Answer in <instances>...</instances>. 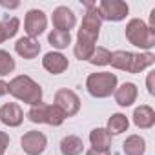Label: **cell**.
I'll return each mask as SVG.
<instances>
[{
    "instance_id": "6da1fadb",
    "label": "cell",
    "mask_w": 155,
    "mask_h": 155,
    "mask_svg": "<svg viewBox=\"0 0 155 155\" xmlns=\"http://www.w3.org/2000/svg\"><path fill=\"white\" fill-rule=\"evenodd\" d=\"M8 93H11L17 101L26 102L29 106H37L42 102V88L28 75H18L8 84Z\"/></svg>"
},
{
    "instance_id": "7a4b0ae2",
    "label": "cell",
    "mask_w": 155,
    "mask_h": 155,
    "mask_svg": "<svg viewBox=\"0 0 155 155\" xmlns=\"http://www.w3.org/2000/svg\"><path fill=\"white\" fill-rule=\"evenodd\" d=\"M126 38L131 46L150 51L155 46V31L140 18H131L126 24Z\"/></svg>"
},
{
    "instance_id": "3957f363",
    "label": "cell",
    "mask_w": 155,
    "mask_h": 155,
    "mask_svg": "<svg viewBox=\"0 0 155 155\" xmlns=\"http://www.w3.org/2000/svg\"><path fill=\"white\" fill-rule=\"evenodd\" d=\"M117 75L111 71H99V73H91L86 79V90L91 97L95 99H106L110 97L115 88H117Z\"/></svg>"
},
{
    "instance_id": "277c9868",
    "label": "cell",
    "mask_w": 155,
    "mask_h": 155,
    "mask_svg": "<svg viewBox=\"0 0 155 155\" xmlns=\"http://www.w3.org/2000/svg\"><path fill=\"white\" fill-rule=\"evenodd\" d=\"M86 13L82 17V24H81V29L77 33V38L79 40H86V42H97L99 38V33H101V28H102V18L97 11V6L93 2H86Z\"/></svg>"
},
{
    "instance_id": "5b68a950",
    "label": "cell",
    "mask_w": 155,
    "mask_h": 155,
    "mask_svg": "<svg viewBox=\"0 0 155 155\" xmlns=\"http://www.w3.org/2000/svg\"><path fill=\"white\" fill-rule=\"evenodd\" d=\"M97 11H99L102 20L120 22V20H124L128 17L130 8H128L126 2H122V0H102V2L97 6Z\"/></svg>"
},
{
    "instance_id": "8992f818",
    "label": "cell",
    "mask_w": 155,
    "mask_h": 155,
    "mask_svg": "<svg viewBox=\"0 0 155 155\" xmlns=\"http://www.w3.org/2000/svg\"><path fill=\"white\" fill-rule=\"evenodd\" d=\"M55 106H58L62 110V113L68 117H75L77 113L81 111V99L73 90H68V88H62L55 93Z\"/></svg>"
},
{
    "instance_id": "52a82bcc",
    "label": "cell",
    "mask_w": 155,
    "mask_h": 155,
    "mask_svg": "<svg viewBox=\"0 0 155 155\" xmlns=\"http://www.w3.org/2000/svg\"><path fill=\"white\" fill-rule=\"evenodd\" d=\"M48 28V17L42 9H29L24 18V31L29 38H38Z\"/></svg>"
},
{
    "instance_id": "ba28073f",
    "label": "cell",
    "mask_w": 155,
    "mask_h": 155,
    "mask_svg": "<svg viewBox=\"0 0 155 155\" xmlns=\"http://www.w3.org/2000/svg\"><path fill=\"white\" fill-rule=\"evenodd\" d=\"M46 146H48V137L38 130H31L24 133L20 139V148L24 150L26 155H40L44 153Z\"/></svg>"
},
{
    "instance_id": "9c48e42d",
    "label": "cell",
    "mask_w": 155,
    "mask_h": 155,
    "mask_svg": "<svg viewBox=\"0 0 155 155\" xmlns=\"http://www.w3.org/2000/svg\"><path fill=\"white\" fill-rule=\"evenodd\" d=\"M51 20H53V28L58 29V31H68L69 33V29H73L77 26V17L68 6L55 8L53 15H51Z\"/></svg>"
},
{
    "instance_id": "30bf717a",
    "label": "cell",
    "mask_w": 155,
    "mask_h": 155,
    "mask_svg": "<svg viewBox=\"0 0 155 155\" xmlns=\"http://www.w3.org/2000/svg\"><path fill=\"white\" fill-rule=\"evenodd\" d=\"M0 122L9 126V128H18L24 122V111L17 102H6L0 106Z\"/></svg>"
},
{
    "instance_id": "8fae6325",
    "label": "cell",
    "mask_w": 155,
    "mask_h": 155,
    "mask_svg": "<svg viewBox=\"0 0 155 155\" xmlns=\"http://www.w3.org/2000/svg\"><path fill=\"white\" fill-rule=\"evenodd\" d=\"M42 66L46 71H49L51 75H60L69 68V60L68 57H64L60 51H49L44 55L42 58Z\"/></svg>"
},
{
    "instance_id": "7c38bea8",
    "label": "cell",
    "mask_w": 155,
    "mask_h": 155,
    "mask_svg": "<svg viewBox=\"0 0 155 155\" xmlns=\"http://www.w3.org/2000/svg\"><path fill=\"white\" fill-rule=\"evenodd\" d=\"M90 142H91V150L97 153H110L111 150V135L108 133L106 128H95L90 131Z\"/></svg>"
},
{
    "instance_id": "4fadbf2b",
    "label": "cell",
    "mask_w": 155,
    "mask_h": 155,
    "mask_svg": "<svg viewBox=\"0 0 155 155\" xmlns=\"http://www.w3.org/2000/svg\"><path fill=\"white\" fill-rule=\"evenodd\" d=\"M15 51L18 57L26 58V60H33L38 57L40 53V42L37 38H29V37H20L15 44Z\"/></svg>"
},
{
    "instance_id": "5bb4252c",
    "label": "cell",
    "mask_w": 155,
    "mask_h": 155,
    "mask_svg": "<svg viewBox=\"0 0 155 155\" xmlns=\"http://www.w3.org/2000/svg\"><path fill=\"white\" fill-rule=\"evenodd\" d=\"M113 95H115V102H117L120 108H128V106H131V104L137 101L139 90H137V86H135L133 82H124V84H120L119 88H115Z\"/></svg>"
},
{
    "instance_id": "9a60e30c",
    "label": "cell",
    "mask_w": 155,
    "mask_h": 155,
    "mask_svg": "<svg viewBox=\"0 0 155 155\" xmlns=\"http://www.w3.org/2000/svg\"><path fill=\"white\" fill-rule=\"evenodd\" d=\"M133 124L139 130H150L155 124V110L148 104H142L139 108H135L133 111Z\"/></svg>"
},
{
    "instance_id": "2e32d148",
    "label": "cell",
    "mask_w": 155,
    "mask_h": 155,
    "mask_svg": "<svg viewBox=\"0 0 155 155\" xmlns=\"http://www.w3.org/2000/svg\"><path fill=\"white\" fill-rule=\"evenodd\" d=\"M84 151V142L77 135H66L60 140V153L62 155H81Z\"/></svg>"
},
{
    "instance_id": "e0dca14e",
    "label": "cell",
    "mask_w": 155,
    "mask_h": 155,
    "mask_svg": "<svg viewBox=\"0 0 155 155\" xmlns=\"http://www.w3.org/2000/svg\"><path fill=\"white\" fill-rule=\"evenodd\" d=\"M131 58H133V53L131 51H126V49H117L110 55V64L111 68L119 69V71H128L130 73V68H131Z\"/></svg>"
},
{
    "instance_id": "ac0fdd59",
    "label": "cell",
    "mask_w": 155,
    "mask_h": 155,
    "mask_svg": "<svg viewBox=\"0 0 155 155\" xmlns=\"http://www.w3.org/2000/svg\"><path fill=\"white\" fill-rule=\"evenodd\" d=\"M124 155H144L146 153V140L140 135H130L122 142Z\"/></svg>"
},
{
    "instance_id": "d6986e66",
    "label": "cell",
    "mask_w": 155,
    "mask_h": 155,
    "mask_svg": "<svg viewBox=\"0 0 155 155\" xmlns=\"http://www.w3.org/2000/svg\"><path fill=\"white\" fill-rule=\"evenodd\" d=\"M128 128H130V120L124 113H113L106 124V130L110 135H120V133L128 131Z\"/></svg>"
},
{
    "instance_id": "ffe728a7",
    "label": "cell",
    "mask_w": 155,
    "mask_h": 155,
    "mask_svg": "<svg viewBox=\"0 0 155 155\" xmlns=\"http://www.w3.org/2000/svg\"><path fill=\"white\" fill-rule=\"evenodd\" d=\"M153 64H155V55L153 53H150V51H146V53H133L130 73H142L146 68H150Z\"/></svg>"
},
{
    "instance_id": "44dd1931",
    "label": "cell",
    "mask_w": 155,
    "mask_h": 155,
    "mask_svg": "<svg viewBox=\"0 0 155 155\" xmlns=\"http://www.w3.org/2000/svg\"><path fill=\"white\" fill-rule=\"evenodd\" d=\"M48 42L55 48V49H66L71 44V33L68 31H58V29H51L48 35Z\"/></svg>"
},
{
    "instance_id": "7402d4cb",
    "label": "cell",
    "mask_w": 155,
    "mask_h": 155,
    "mask_svg": "<svg viewBox=\"0 0 155 155\" xmlns=\"http://www.w3.org/2000/svg\"><path fill=\"white\" fill-rule=\"evenodd\" d=\"M66 120V115L62 113V110L55 104H46V119H44V124H49V126H60L62 122Z\"/></svg>"
},
{
    "instance_id": "603a6c76",
    "label": "cell",
    "mask_w": 155,
    "mask_h": 155,
    "mask_svg": "<svg viewBox=\"0 0 155 155\" xmlns=\"http://www.w3.org/2000/svg\"><path fill=\"white\" fill-rule=\"evenodd\" d=\"M110 55H111V51L108 49V48H102V46H99V48H95V51L91 53V57L88 58V62L91 64V66H108L110 64Z\"/></svg>"
},
{
    "instance_id": "cb8c5ba5",
    "label": "cell",
    "mask_w": 155,
    "mask_h": 155,
    "mask_svg": "<svg viewBox=\"0 0 155 155\" xmlns=\"http://www.w3.org/2000/svg\"><path fill=\"white\" fill-rule=\"evenodd\" d=\"M17 68L15 58L6 51V49H0V77H6L9 73H13Z\"/></svg>"
},
{
    "instance_id": "d4e9b609",
    "label": "cell",
    "mask_w": 155,
    "mask_h": 155,
    "mask_svg": "<svg viewBox=\"0 0 155 155\" xmlns=\"http://www.w3.org/2000/svg\"><path fill=\"white\" fill-rule=\"evenodd\" d=\"M33 124H44V119H46V104L40 102L37 106H31L28 115H26Z\"/></svg>"
},
{
    "instance_id": "484cf974",
    "label": "cell",
    "mask_w": 155,
    "mask_h": 155,
    "mask_svg": "<svg viewBox=\"0 0 155 155\" xmlns=\"http://www.w3.org/2000/svg\"><path fill=\"white\" fill-rule=\"evenodd\" d=\"M9 146V135L6 131H0V155H4Z\"/></svg>"
},
{
    "instance_id": "4316f807",
    "label": "cell",
    "mask_w": 155,
    "mask_h": 155,
    "mask_svg": "<svg viewBox=\"0 0 155 155\" xmlns=\"http://www.w3.org/2000/svg\"><path fill=\"white\" fill-rule=\"evenodd\" d=\"M153 79H155V71H150L146 77V88L150 95H155V86H153Z\"/></svg>"
},
{
    "instance_id": "83f0119b",
    "label": "cell",
    "mask_w": 155,
    "mask_h": 155,
    "mask_svg": "<svg viewBox=\"0 0 155 155\" xmlns=\"http://www.w3.org/2000/svg\"><path fill=\"white\" fill-rule=\"evenodd\" d=\"M0 6L2 8H8V9H17L20 6V2H6V0H0Z\"/></svg>"
},
{
    "instance_id": "f1b7e54d",
    "label": "cell",
    "mask_w": 155,
    "mask_h": 155,
    "mask_svg": "<svg viewBox=\"0 0 155 155\" xmlns=\"http://www.w3.org/2000/svg\"><path fill=\"white\" fill-rule=\"evenodd\" d=\"M9 37H8V31H6V28H4V24L2 22H0V44H2V42H6Z\"/></svg>"
},
{
    "instance_id": "f546056e",
    "label": "cell",
    "mask_w": 155,
    "mask_h": 155,
    "mask_svg": "<svg viewBox=\"0 0 155 155\" xmlns=\"http://www.w3.org/2000/svg\"><path fill=\"white\" fill-rule=\"evenodd\" d=\"M6 93H8V82H4L0 79V97H4Z\"/></svg>"
},
{
    "instance_id": "4dcf8cb0",
    "label": "cell",
    "mask_w": 155,
    "mask_h": 155,
    "mask_svg": "<svg viewBox=\"0 0 155 155\" xmlns=\"http://www.w3.org/2000/svg\"><path fill=\"white\" fill-rule=\"evenodd\" d=\"M86 155H102V153H97V151H93V150H88ZM106 155H110V153H106Z\"/></svg>"
}]
</instances>
